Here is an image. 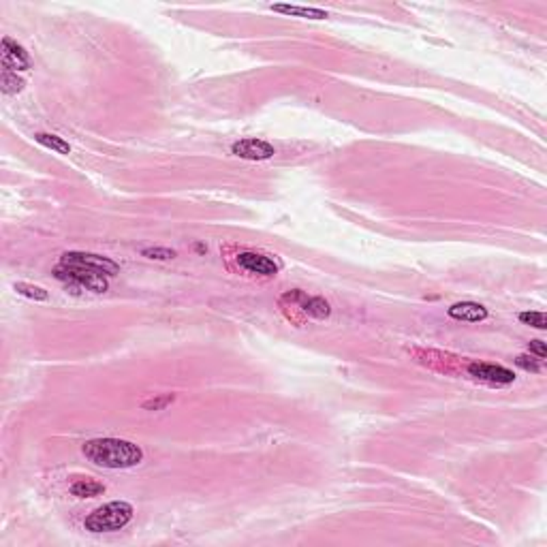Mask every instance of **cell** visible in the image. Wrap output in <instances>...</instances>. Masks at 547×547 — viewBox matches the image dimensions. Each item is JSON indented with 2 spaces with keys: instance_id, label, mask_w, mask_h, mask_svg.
I'll return each instance as SVG.
<instances>
[{
  "instance_id": "ac0fdd59",
  "label": "cell",
  "mask_w": 547,
  "mask_h": 547,
  "mask_svg": "<svg viewBox=\"0 0 547 547\" xmlns=\"http://www.w3.org/2000/svg\"><path fill=\"white\" fill-rule=\"evenodd\" d=\"M142 255L148 257V259H156V261H169V259L175 257V251H171V248H144Z\"/></svg>"
},
{
  "instance_id": "7a4b0ae2",
  "label": "cell",
  "mask_w": 547,
  "mask_h": 547,
  "mask_svg": "<svg viewBox=\"0 0 547 547\" xmlns=\"http://www.w3.org/2000/svg\"><path fill=\"white\" fill-rule=\"evenodd\" d=\"M133 519V507L125 500H114V502H107L98 509H94L86 519L84 526L90 532H116L122 530L129 522Z\"/></svg>"
},
{
  "instance_id": "9c48e42d",
  "label": "cell",
  "mask_w": 547,
  "mask_h": 547,
  "mask_svg": "<svg viewBox=\"0 0 547 547\" xmlns=\"http://www.w3.org/2000/svg\"><path fill=\"white\" fill-rule=\"evenodd\" d=\"M238 265L251 274H259V276H276L278 274V263H274V259H270L267 255L261 253H240L238 255Z\"/></svg>"
},
{
  "instance_id": "5bb4252c",
  "label": "cell",
  "mask_w": 547,
  "mask_h": 547,
  "mask_svg": "<svg viewBox=\"0 0 547 547\" xmlns=\"http://www.w3.org/2000/svg\"><path fill=\"white\" fill-rule=\"evenodd\" d=\"M26 81L13 73V71H0V88H3L5 94H20L24 90Z\"/></svg>"
},
{
  "instance_id": "5b68a950",
  "label": "cell",
  "mask_w": 547,
  "mask_h": 547,
  "mask_svg": "<svg viewBox=\"0 0 547 547\" xmlns=\"http://www.w3.org/2000/svg\"><path fill=\"white\" fill-rule=\"evenodd\" d=\"M468 374L475 381H481V383L492 385V387H505V385H511L515 381L513 370H509L505 366H496V364H485V362L468 364Z\"/></svg>"
},
{
  "instance_id": "8992f818",
  "label": "cell",
  "mask_w": 547,
  "mask_h": 547,
  "mask_svg": "<svg viewBox=\"0 0 547 547\" xmlns=\"http://www.w3.org/2000/svg\"><path fill=\"white\" fill-rule=\"evenodd\" d=\"M280 301H289L293 308L301 310L306 316H312V318H327V316L332 314L330 304H327L323 297H308V295H306L304 291H299V289L284 293Z\"/></svg>"
},
{
  "instance_id": "8fae6325",
  "label": "cell",
  "mask_w": 547,
  "mask_h": 547,
  "mask_svg": "<svg viewBox=\"0 0 547 547\" xmlns=\"http://www.w3.org/2000/svg\"><path fill=\"white\" fill-rule=\"evenodd\" d=\"M71 494L77 498H94L105 494V483L92 479V477H79L71 483Z\"/></svg>"
},
{
  "instance_id": "2e32d148",
  "label": "cell",
  "mask_w": 547,
  "mask_h": 547,
  "mask_svg": "<svg viewBox=\"0 0 547 547\" xmlns=\"http://www.w3.org/2000/svg\"><path fill=\"white\" fill-rule=\"evenodd\" d=\"M519 321L534 327V330H547V316L545 312H522Z\"/></svg>"
},
{
  "instance_id": "ba28073f",
  "label": "cell",
  "mask_w": 547,
  "mask_h": 547,
  "mask_svg": "<svg viewBox=\"0 0 547 547\" xmlns=\"http://www.w3.org/2000/svg\"><path fill=\"white\" fill-rule=\"evenodd\" d=\"M231 154L244 161H267L276 154V150L263 139H240L231 146Z\"/></svg>"
},
{
  "instance_id": "7c38bea8",
  "label": "cell",
  "mask_w": 547,
  "mask_h": 547,
  "mask_svg": "<svg viewBox=\"0 0 547 547\" xmlns=\"http://www.w3.org/2000/svg\"><path fill=\"white\" fill-rule=\"evenodd\" d=\"M272 11L293 18H306V20H325L327 11L314 9V7H299V5H272Z\"/></svg>"
},
{
  "instance_id": "d6986e66",
  "label": "cell",
  "mask_w": 547,
  "mask_h": 547,
  "mask_svg": "<svg viewBox=\"0 0 547 547\" xmlns=\"http://www.w3.org/2000/svg\"><path fill=\"white\" fill-rule=\"evenodd\" d=\"M541 362H543V359H534L532 355H519V357L515 359V364H517L522 370H526V372H541Z\"/></svg>"
},
{
  "instance_id": "52a82bcc",
  "label": "cell",
  "mask_w": 547,
  "mask_h": 547,
  "mask_svg": "<svg viewBox=\"0 0 547 547\" xmlns=\"http://www.w3.org/2000/svg\"><path fill=\"white\" fill-rule=\"evenodd\" d=\"M0 67H3V71H13V73L30 69L28 52L13 39L5 37L3 45H0Z\"/></svg>"
},
{
  "instance_id": "e0dca14e",
  "label": "cell",
  "mask_w": 547,
  "mask_h": 547,
  "mask_svg": "<svg viewBox=\"0 0 547 547\" xmlns=\"http://www.w3.org/2000/svg\"><path fill=\"white\" fill-rule=\"evenodd\" d=\"M175 400L173 393H165V396H156V398H150L144 402V408L146 410H163L165 406H169L171 402Z\"/></svg>"
},
{
  "instance_id": "277c9868",
  "label": "cell",
  "mask_w": 547,
  "mask_h": 547,
  "mask_svg": "<svg viewBox=\"0 0 547 547\" xmlns=\"http://www.w3.org/2000/svg\"><path fill=\"white\" fill-rule=\"evenodd\" d=\"M54 278H58L60 282H64L67 287H71L73 291H92V293H105L107 291V278L98 276L94 272H86V270H77V267H67V265H58L54 270Z\"/></svg>"
},
{
  "instance_id": "4fadbf2b",
  "label": "cell",
  "mask_w": 547,
  "mask_h": 547,
  "mask_svg": "<svg viewBox=\"0 0 547 547\" xmlns=\"http://www.w3.org/2000/svg\"><path fill=\"white\" fill-rule=\"evenodd\" d=\"M37 144H41L43 148L56 152V154H71V144L58 135H52V133H37L35 135Z\"/></svg>"
},
{
  "instance_id": "6da1fadb",
  "label": "cell",
  "mask_w": 547,
  "mask_h": 547,
  "mask_svg": "<svg viewBox=\"0 0 547 547\" xmlns=\"http://www.w3.org/2000/svg\"><path fill=\"white\" fill-rule=\"evenodd\" d=\"M81 451L86 460H90L94 466L112 468V471L133 468L144 460V451L135 443L122 441V439H94V441H88L81 447Z\"/></svg>"
},
{
  "instance_id": "ffe728a7",
  "label": "cell",
  "mask_w": 547,
  "mask_h": 547,
  "mask_svg": "<svg viewBox=\"0 0 547 547\" xmlns=\"http://www.w3.org/2000/svg\"><path fill=\"white\" fill-rule=\"evenodd\" d=\"M530 355H534L536 359H545L547 357V347L543 340H530V347H528Z\"/></svg>"
},
{
  "instance_id": "9a60e30c",
  "label": "cell",
  "mask_w": 547,
  "mask_h": 547,
  "mask_svg": "<svg viewBox=\"0 0 547 547\" xmlns=\"http://www.w3.org/2000/svg\"><path fill=\"white\" fill-rule=\"evenodd\" d=\"M16 291L28 299H35V301H45L47 299V291L43 287H37V284H30V282H16Z\"/></svg>"
},
{
  "instance_id": "3957f363",
  "label": "cell",
  "mask_w": 547,
  "mask_h": 547,
  "mask_svg": "<svg viewBox=\"0 0 547 547\" xmlns=\"http://www.w3.org/2000/svg\"><path fill=\"white\" fill-rule=\"evenodd\" d=\"M60 263L67 265V267H77V270L94 272V274L105 276V278L120 274V265L116 261H112L109 257H103V255H94V253H79V251L64 253L60 257Z\"/></svg>"
},
{
  "instance_id": "30bf717a",
  "label": "cell",
  "mask_w": 547,
  "mask_h": 547,
  "mask_svg": "<svg viewBox=\"0 0 547 547\" xmlns=\"http://www.w3.org/2000/svg\"><path fill=\"white\" fill-rule=\"evenodd\" d=\"M449 316L464 323H479L488 318V308L475 301H460L449 308Z\"/></svg>"
}]
</instances>
